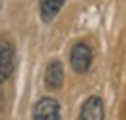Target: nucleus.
I'll return each instance as SVG.
<instances>
[{"instance_id":"4","label":"nucleus","mask_w":126,"mask_h":120,"mask_svg":"<svg viewBox=\"0 0 126 120\" xmlns=\"http://www.w3.org/2000/svg\"><path fill=\"white\" fill-rule=\"evenodd\" d=\"M62 81H64V68L60 60H50L47 64V70H45V85L48 89L56 91L62 87Z\"/></svg>"},{"instance_id":"1","label":"nucleus","mask_w":126,"mask_h":120,"mask_svg":"<svg viewBox=\"0 0 126 120\" xmlns=\"http://www.w3.org/2000/svg\"><path fill=\"white\" fill-rule=\"evenodd\" d=\"M93 52L87 43H76L70 50V66L76 74H85L91 66Z\"/></svg>"},{"instance_id":"7","label":"nucleus","mask_w":126,"mask_h":120,"mask_svg":"<svg viewBox=\"0 0 126 120\" xmlns=\"http://www.w3.org/2000/svg\"><path fill=\"white\" fill-rule=\"evenodd\" d=\"M0 2H2V0H0Z\"/></svg>"},{"instance_id":"3","label":"nucleus","mask_w":126,"mask_h":120,"mask_svg":"<svg viewBox=\"0 0 126 120\" xmlns=\"http://www.w3.org/2000/svg\"><path fill=\"white\" fill-rule=\"evenodd\" d=\"M14 64H16V54H14L12 43L0 41V83H4L12 75Z\"/></svg>"},{"instance_id":"5","label":"nucleus","mask_w":126,"mask_h":120,"mask_svg":"<svg viewBox=\"0 0 126 120\" xmlns=\"http://www.w3.org/2000/svg\"><path fill=\"white\" fill-rule=\"evenodd\" d=\"M105 116V110H103V99L101 97H89L83 106H81V112H79V118L81 120H101Z\"/></svg>"},{"instance_id":"6","label":"nucleus","mask_w":126,"mask_h":120,"mask_svg":"<svg viewBox=\"0 0 126 120\" xmlns=\"http://www.w3.org/2000/svg\"><path fill=\"white\" fill-rule=\"evenodd\" d=\"M66 0H39V14H41V19L45 23H50L56 14L60 12V8L64 6Z\"/></svg>"},{"instance_id":"2","label":"nucleus","mask_w":126,"mask_h":120,"mask_svg":"<svg viewBox=\"0 0 126 120\" xmlns=\"http://www.w3.org/2000/svg\"><path fill=\"white\" fill-rule=\"evenodd\" d=\"M31 116L33 118H41V120H56V118H60V105L52 97H43L33 106Z\"/></svg>"}]
</instances>
